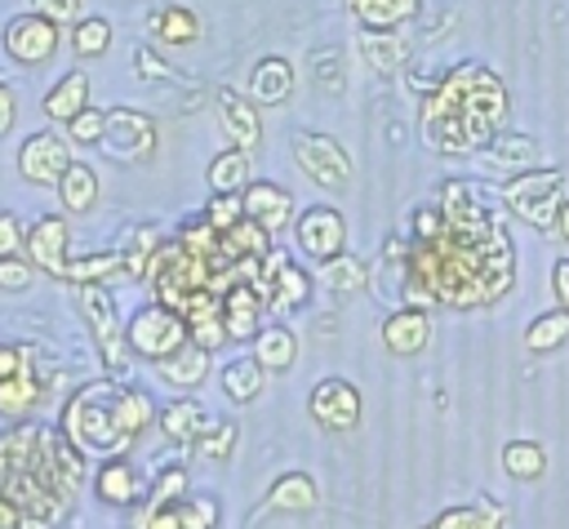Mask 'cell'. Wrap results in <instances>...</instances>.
<instances>
[{"label":"cell","instance_id":"6da1fadb","mask_svg":"<svg viewBox=\"0 0 569 529\" xmlns=\"http://www.w3.org/2000/svg\"><path fill=\"white\" fill-rule=\"evenodd\" d=\"M71 449V440L44 427H22L0 440V529H49L62 520L80 480Z\"/></svg>","mask_w":569,"mask_h":529},{"label":"cell","instance_id":"7a4b0ae2","mask_svg":"<svg viewBox=\"0 0 569 529\" xmlns=\"http://www.w3.org/2000/svg\"><path fill=\"white\" fill-rule=\"evenodd\" d=\"M409 276L422 280L436 302H449V307L493 302L511 285V240L502 222L489 231L440 227L436 236L418 240Z\"/></svg>","mask_w":569,"mask_h":529},{"label":"cell","instance_id":"3957f363","mask_svg":"<svg viewBox=\"0 0 569 529\" xmlns=\"http://www.w3.org/2000/svg\"><path fill=\"white\" fill-rule=\"evenodd\" d=\"M507 116V89L502 80L480 67V62H467L458 71H449L427 107H422V138L445 151V156H462V151H480L498 124Z\"/></svg>","mask_w":569,"mask_h":529},{"label":"cell","instance_id":"277c9868","mask_svg":"<svg viewBox=\"0 0 569 529\" xmlns=\"http://www.w3.org/2000/svg\"><path fill=\"white\" fill-rule=\"evenodd\" d=\"M62 431H67V440H71L76 449H84V453H107V458H116V453L133 440V436H124V427H120V418H116V387H111V382L84 387V391L67 405Z\"/></svg>","mask_w":569,"mask_h":529},{"label":"cell","instance_id":"5b68a950","mask_svg":"<svg viewBox=\"0 0 569 529\" xmlns=\"http://www.w3.org/2000/svg\"><path fill=\"white\" fill-rule=\"evenodd\" d=\"M502 200L511 204V213H520L525 222H533L538 231H556L560 227V204H565V173L560 169H529L520 178H511L502 187Z\"/></svg>","mask_w":569,"mask_h":529},{"label":"cell","instance_id":"8992f818","mask_svg":"<svg viewBox=\"0 0 569 529\" xmlns=\"http://www.w3.org/2000/svg\"><path fill=\"white\" fill-rule=\"evenodd\" d=\"M293 160H298V169L316 182V187H329V191H338V187H347L351 182V160H347V151L329 138V133H311V129H293Z\"/></svg>","mask_w":569,"mask_h":529},{"label":"cell","instance_id":"52a82bcc","mask_svg":"<svg viewBox=\"0 0 569 529\" xmlns=\"http://www.w3.org/2000/svg\"><path fill=\"white\" fill-rule=\"evenodd\" d=\"M129 347L147 360H164L173 356L182 342H187V320L182 311H169V307H142L133 320H129Z\"/></svg>","mask_w":569,"mask_h":529},{"label":"cell","instance_id":"ba28073f","mask_svg":"<svg viewBox=\"0 0 569 529\" xmlns=\"http://www.w3.org/2000/svg\"><path fill=\"white\" fill-rule=\"evenodd\" d=\"M111 160H120V164H138V160H147L151 156V147H156V124H151V116H142V111H129V107H116V111H107V129H102V142H98Z\"/></svg>","mask_w":569,"mask_h":529},{"label":"cell","instance_id":"9c48e42d","mask_svg":"<svg viewBox=\"0 0 569 529\" xmlns=\"http://www.w3.org/2000/svg\"><path fill=\"white\" fill-rule=\"evenodd\" d=\"M58 40H62V31H58V22L44 18V13H18V18H9V27H4V49H9V58L22 62V67H36V62L53 58V53H58Z\"/></svg>","mask_w":569,"mask_h":529},{"label":"cell","instance_id":"30bf717a","mask_svg":"<svg viewBox=\"0 0 569 529\" xmlns=\"http://www.w3.org/2000/svg\"><path fill=\"white\" fill-rule=\"evenodd\" d=\"M71 164V151H67V138L53 133V129H36L31 138H22L18 147V173L36 187H58L62 169Z\"/></svg>","mask_w":569,"mask_h":529},{"label":"cell","instance_id":"8fae6325","mask_svg":"<svg viewBox=\"0 0 569 529\" xmlns=\"http://www.w3.org/2000/svg\"><path fill=\"white\" fill-rule=\"evenodd\" d=\"M311 418L329 431H351L360 422V391L347 382V378H325L320 387H311V400H307Z\"/></svg>","mask_w":569,"mask_h":529},{"label":"cell","instance_id":"7c38bea8","mask_svg":"<svg viewBox=\"0 0 569 529\" xmlns=\"http://www.w3.org/2000/svg\"><path fill=\"white\" fill-rule=\"evenodd\" d=\"M293 236H298V249H302L307 258H316V262L338 258L342 244H347V227H342L338 209H329V204L307 209V213L298 218V231H293Z\"/></svg>","mask_w":569,"mask_h":529},{"label":"cell","instance_id":"4fadbf2b","mask_svg":"<svg viewBox=\"0 0 569 529\" xmlns=\"http://www.w3.org/2000/svg\"><path fill=\"white\" fill-rule=\"evenodd\" d=\"M80 302H84V320H89L93 333H98V347H102V356H107V369H111V373H124V338H120L111 298H107L98 285H84Z\"/></svg>","mask_w":569,"mask_h":529},{"label":"cell","instance_id":"5bb4252c","mask_svg":"<svg viewBox=\"0 0 569 529\" xmlns=\"http://www.w3.org/2000/svg\"><path fill=\"white\" fill-rule=\"evenodd\" d=\"M240 200H244V218H253L267 236L284 231V222L293 213V196L284 187H276V182H249V191Z\"/></svg>","mask_w":569,"mask_h":529},{"label":"cell","instance_id":"9a60e30c","mask_svg":"<svg viewBox=\"0 0 569 529\" xmlns=\"http://www.w3.org/2000/svg\"><path fill=\"white\" fill-rule=\"evenodd\" d=\"M27 253H31V262H36L40 271L67 280V222H62V218H40V222L27 231Z\"/></svg>","mask_w":569,"mask_h":529},{"label":"cell","instance_id":"2e32d148","mask_svg":"<svg viewBox=\"0 0 569 529\" xmlns=\"http://www.w3.org/2000/svg\"><path fill=\"white\" fill-rule=\"evenodd\" d=\"M218 116H222V124H227V133H231V142L240 151H253L258 147L262 124H258V111H253V102L244 93H236L231 84H222L218 89Z\"/></svg>","mask_w":569,"mask_h":529},{"label":"cell","instance_id":"e0dca14e","mask_svg":"<svg viewBox=\"0 0 569 529\" xmlns=\"http://www.w3.org/2000/svg\"><path fill=\"white\" fill-rule=\"evenodd\" d=\"M289 93H293V67H289V58L267 53V58L249 71V102L276 107V102H289Z\"/></svg>","mask_w":569,"mask_h":529},{"label":"cell","instance_id":"ac0fdd59","mask_svg":"<svg viewBox=\"0 0 569 529\" xmlns=\"http://www.w3.org/2000/svg\"><path fill=\"white\" fill-rule=\"evenodd\" d=\"M382 342H387L396 356H413V351H422V347L431 342V320H427V311H418V307L391 311V316L382 320Z\"/></svg>","mask_w":569,"mask_h":529},{"label":"cell","instance_id":"d6986e66","mask_svg":"<svg viewBox=\"0 0 569 529\" xmlns=\"http://www.w3.org/2000/svg\"><path fill=\"white\" fill-rule=\"evenodd\" d=\"M258 307H262V293L249 280H236L222 293V329H227V338L244 342L253 333V325H258Z\"/></svg>","mask_w":569,"mask_h":529},{"label":"cell","instance_id":"ffe728a7","mask_svg":"<svg viewBox=\"0 0 569 529\" xmlns=\"http://www.w3.org/2000/svg\"><path fill=\"white\" fill-rule=\"evenodd\" d=\"M213 525V502L209 498H191V502H169L142 516L138 529H209Z\"/></svg>","mask_w":569,"mask_h":529},{"label":"cell","instance_id":"44dd1931","mask_svg":"<svg viewBox=\"0 0 569 529\" xmlns=\"http://www.w3.org/2000/svg\"><path fill=\"white\" fill-rule=\"evenodd\" d=\"M360 31H396L418 13V0H347Z\"/></svg>","mask_w":569,"mask_h":529},{"label":"cell","instance_id":"7402d4cb","mask_svg":"<svg viewBox=\"0 0 569 529\" xmlns=\"http://www.w3.org/2000/svg\"><path fill=\"white\" fill-rule=\"evenodd\" d=\"M89 107V76L84 71H67L49 93H44V116L67 124L71 116H80Z\"/></svg>","mask_w":569,"mask_h":529},{"label":"cell","instance_id":"603a6c76","mask_svg":"<svg viewBox=\"0 0 569 529\" xmlns=\"http://www.w3.org/2000/svg\"><path fill=\"white\" fill-rule=\"evenodd\" d=\"M156 365H160V378H164V382H173V387H196V382L204 378V369H209V347L182 342L173 356H164V360H156Z\"/></svg>","mask_w":569,"mask_h":529},{"label":"cell","instance_id":"cb8c5ba5","mask_svg":"<svg viewBox=\"0 0 569 529\" xmlns=\"http://www.w3.org/2000/svg\"><path fill=\"white\" fill-rule=\"evenodd\" d=\"M98 498L102 502H111V507H129V502H138L142 498V485H138V471L124 462V458H111L102 471H98Z\"/></svg>","mask_w":569,"mask_h":529},{"label":"cell","instance_id":"d4e9b609","mask_svg":"<svg viewBox=\"0 0 569 529\" xmlns=\"http://www.w3.org/2000/svg\"><path fill=\"white\" fill-rule=\"evenodd\" d=\"M58 200H62L71 213L93 209V200H98V173H93L89 164L71 160V164L62 169V178H58Z\"/></svg>","mask_w":569,"mask_h":529},{"label":"cell","instance_id":"484cf974","mask_svg":"<svg viewBox=\"0 0 569 529\" xmlns=\"http://www.w3.org/2000/svg\"><path fill=\"white\" fill-rule=\"evenodd\" d=\"M489 160L502 164V169H520V164H533L538 160V142L529 133H516V129H498L489 142H485Z\"/></svg>","mask_w":569,"mask_h":529},{"label":"cell","instance_id":"4316f807","mask_svg":"<svg viewBox=\"0 0 569 529\" xmlns=\"http://www.w3.org/2000/svg\"><path fill=\"white\" fill-rule=\"evenodd\" d=\"M160 422H164V436L169 440H178V445H187V440H200L213 422H209V413L196 405V400H178V405H169L164 413H160Z\"/></svg>","mask_w":569,"mask_h":529},{"label":"cell","instance_id":"83f0119b","mask_svg":"<svg viewBox=\"0 0 569 529\" xmlns=\"http://www.w3.org/2000/svg\"><path fill=\"white\" fill-rule=\"evenodd\" d=\"M36 400H40V382H36V373H31L27 360H22V369L0 382V413H4V418H22V413L36 409Z\"/></svg>","mask_w":569,"mask_h":529},{"label":"cell","instance_id":"f1b7e54d","mask_svg":"<svg viewBox=\"0 0 569 529\" xmlns=\"http://www.w3.org/2000/svg\"><path fill=\"white\" fill-rule=\"evenodd\" d=\"M356 44H360L365 62H369L373 71H382V76H391V71L405 62V44H400L396 31H360Z\"/></svg>","mask_w":569,"mask_h":529},{"label":"cell","instance_id":"f546056e","mask_svg":"<svg viewBox=\"0 0 569 529\" xmlns=\"http://www.w3.org/2000/svg\"><path fill=\"white\" fill-rule=\"evenodd\" d=\"M218 240H222V258H236V262H244V258H262V253L271 249L267 231H262L253 218H240V222H236L231 231H222Z\"/></svg>","mask_w":569,"mask_h":529},{"label":"cell","instance_id":"4dcf8cb0","mask_svg":"<svg viewBox=\"0 0 569 529\" xmlns=\"http://www.w3.org/2000/svg\"><path fill=\"white\" fill-rule=\"evenodd\" d=\"M293 356H298V342H293L289 329H262V333L253 338V360H258L262 369H271V373L289 369Z\"/></svg>","mask_w":569,"mask_h":529},{"label":"cell","instance_id":"1f68e13d","mask_svg":"<svg viewBox=\"0 0 569 529\" xmlns=\"http://www.w3.org/2000/svg\"><path fill=\"white\" fill-rule=\"evenodd\" d=\"M151 27H156V36H160L164 44H191V40L200 36V18H196V9H187V4L160 9V13L151 18Z\"/></svg>","mask_w":569,"mask_h":529},{"label":"cell","instance_id":"d6a6232c","mask_svg":"<svg viewBox=\"0 0 569 529\" xmlns=\"http://www.w3.org/2000/svg\"><path fill=\"white\" fill-rule=\"evenodd\" d=\"M222 391H227L236 405L253 400V396L262 391V365H258L253 356H240V360H231V365L222 369Z\"/></svg>","mask_w":569,"mask_h":529},{"label":"cell","instance_id":"836d02e7","mask_svg":"<svg viewBox=\"0 0 569 529\" xmlns=\"http://www.w3.org/2000/svg\"><path fill=\"white\" fill-rule=\"evenodd\" d=\"M244 178H249V160H244L240 147L213 156V164H209V187H213L218 196H236V191L244 187Z\"/></svg>","mask_w":569,"mask_h":529},{"label":"cell","instance_id":"e575fe53","mask_svg":"<svg viewBox=\"0 0 569 529\" xmlns=\"http://www.w3.org/2000/svg\"><path fill=\"white\" fill-rule=\"evenodd\" d=\"M560 342H569V311H565V307L538 316V320L525 329V347H529V351H551V347H560Z\"/></svg>","mask_w":569,"mask_h":529},{"label":"cell","instance_id":"d590c367","mask_svg":"<svg viewBox=\"0 0 569 529\" xmlns=\"http://www.w3.org/2000/svg\"><path fill=\"white\" fill-rule=\"evenodd\" d=\"M502 467H507V476H516V480H533V476H542L547 453H542V445H533V440H511V445L502 449Z\"/></svg>","mask_w":569,"mask_h":529},{"label":"cell","instance_id":"8d00e7d4","mask_svg":"<svg viewBox=\"0 0 569 529\" xmlns=\"http://www.w3.org/2000/svg\"><path fill=\"white\" fill-rule=\"evenodd\" d=\"M320 285L329 289V293H356L360 285H365V267L356 262V258H329V262H320Z\"/></svg>","mask_w":569,"mask_h":529},{"label":"cell","instance_id":"74e56055","mask_svg":"<svg viewBox=\"0 0 569 529\" xmlns=\"http://www.w3.org/2000/svg\"><path fill=\"white\" fill-rule=\"evenodd\" d=\"M262 507L307 511V507H316V485H311L307 476H284V480H276V489L267 493V502H262Z\"/></svg>","mask_w":569,"mask_h":529},{"label":"cell","instance_id":"f35d334b","mask_svg":"<svg viewBox=\"0 0 569 529\" xmlns=\"http://www.w3.org/2000/svg\"><path fill=\"white\" fill-rule=\"evenodd\" d=\"M71 44H76L80 58L107 53V44H111V22H107V18H80L76 31H71Z\"/></svg>","mask_w":569,"mask_h":529},{"label":"cell","instance_id":"ab89813d","mask_svg":"<svg viewBox=\"0 0 569 529\" xmlns=\"http://www.w3.org/2000/svg\"><path fill=\"white\" fill-rule=\"evenodd\" d=\"M116 418H120V427H124V436H138L147 422H151V400L142 396V391H120L116 387Z\"/></svg>","mask_w":569,"mask_h":529},{"label":"cell","instance_id":"60d3db41","mask_svg":"<svg viewBox=\"0 0 569 529\" xmlns=\"http://www.w3.org/2000/svg\"><path fill=\"white\" fill-rule=\"evenodd\" d=\"M240 218H244V200H240V191H236V196H218V200H209L204 222H209L218 236H222V231H231Z\"/></svg>","mask_w":569,"mask_h":529},{"label":"cell","instance_id":"b9f144b4","mask_svg":"<svg viewBox=\"0 0 569 529\" xmlns=\"http://www.w3.org/2000/svg\"><path fill=\"white\" fill-rule=\"evenodd\" d=\"M116 267H124V258H116V253H98V258H84V262H67V280L93 285V280H102V276L116 271Z\"/></svg>","mask_w":569,"mask_h":529},{"label":"cell","instance_id":"7bdbcfd3","mask_svg":"<svg viewBox=\"0 0 569 529\" xmlns=\"http://www.w3.org/2000/svg\"><path fill=\"white\" fill-rule=\"evenodd\" d=\"M431 529H502V511L485 516V511H445Z\"/></svg>","mask_w":569,"mask_h":529},{"label":"cell","instance_id":"ee69618b","mask_svg":"<svg viewBox=\"0 0 569 529\" xmlns=\"http://www.w3.org/2000/svg\"><path fill=\"white\" fill-rule=\"evenodd\" d=\"M67 129H71V138H76V142H102V129H107V111H98V107H84L80 116H71V120H67Z\"/></svg>","mask_w":569,"mask_h":529},{"label":"cell","instance_id":"f6af8a7d","mask_svg":"<svg viewBox=\"0 0 569 529\" xmlns=\"http://www.w3.org/2000/svg\"><path fill=\"white\" fill-rule=\"evenodd\" d=\"M182 489H187V471H182V467H169V471L156 480V493H151V507H147V511L169 507L173 498H182Z\"/></svg>","mask_w":569,"mask_h":529},{"label":"cell","instance_id":"bcb514c9","mask_svg":"<svg viewBox=\"0 0 569 529\" xmlns=\"http://www.w3.org/2000/svg\"><path fill=\"white\" fill-rule=\"evenodd\" d=\"M231 440H236V422H213V427L200 436V453H204V458H222V453L231 449Z\"/></svg>","mask_w":569,"mask_h":529},{"label":"cell","instance_id":"7dc6e473","mask_svg":"<svg viewBox=\"0 0 569 529\" xmlns=\"http://www.w3.org/2000/svg\"><path fill=\"white\" fill-rule=\"evenodd\" d=\"M31 276H36V271H31V262H22L18 253L0 258V289H9V293H13V289H27V285H31Z\"/></svg>","mask_w":569,"mask_h":529},{"label":"cell","instance_id":"c3c4849f","mask_svg":"<svg viewBox=\"0 0 569 529\" xmlns=\"http://www.w3.org/2000/svg\"><path fill=\"white\" fill-rule=\"evenodd\" d=\"M27 240V231H22V222L13 218V213H0V258H9V253H18V244Z\"/></svg>","mask_w":569,"mask_h":529},{"label":"cell","instance_id":"681fc988","mask_svg":"<svg viewBox=\"0 0 569 529\" xmlns=\"http://www.w3.org/2000/svg\"><path fill=\"white\" fill-rule=\"evenodd\" d=\"M31 4H36V13L53 18L58 27L62 22H76V13H80V0H31Z\"/></svg>","mask_w":569,"mask_h":529},{"label":"cell","instance_id":"f907efd6","mask_svg":"<svg viewBox=\"0 0 569 529\" xmlns=\"http://www.w3.org/2000/svg\"><path fill=\"white\" fill-rule=\"evenodd\" d=\"M320 71H325V84L338 93V89H342V80H338V53H333V49L316 53V76H320Z\"/></svg>","mask_w":569,"mask_h":529},{"label":"cell","instance_id":"816d5d0a","mask_svg":"<svg viewBox=\"0 0 569 529\" xmlns=\"http://www.w3.org/2000/svg\"><path fill=\"white\" fill-rule=\"evenodd\" d=\"M13 116H18V98H13L9 84H0V138L13 129Z\"/></svg>","mask_w":569,"mask_h":529},{"label":"cell","instance_id":"f5cc1de1","mask_svg":"<svg viewBox=\"0 0 569 529\" xmlns=\"http://www.w3.org/2000/svg\"><path fill=\"white\" fill-rule=\"evenodd\" d=\"M551 289H556L560 307L569 311V258H560V262H556V271H551Z\"/></svg>","mask_w":569,"mask_h":529},{"label":"cell","instance_id":"db71d44e","mask_svg":"<svg viewBox=\"0 0 569 529\" xmlns=\"http://www.w3.org/2000/svg\"><path fill=\"white\" fill-rule=\"evenodd\" d=\"M22 360H27V351H18V347H4V342H0V382H4L9 373H18V369H22Z\"/></svg>","mask_w":569,"mask_h":529},{"label":"cell","instance_id":"11a10c76","mask_svg":"<svg viewBox=\"0 0 569 529\" xmlns=\"http://www.w3.org/2000/svg\"><path fill=\"white\" fill-rule=\"evenodd\" d=\"M560 231H565V240H569V200L560 204Z\"/></svg>","mask_w":569,"mask_h":529}]
</instances>
